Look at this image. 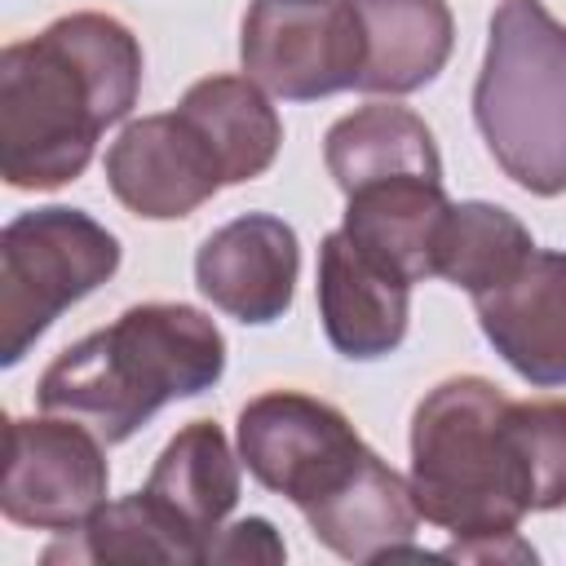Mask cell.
I'll return each mask as SVG.
<instances>
[{
  "instance_id": "cell-15",
  "label": "cell",
  "mask_w": 566,
  "mask_h": 566,
  "mask_svg": "<svg viewBox=\"0 0 566 566\" xmlns=\"http://www.w3.org/2000/svg\"><path fill=\"white\" fill-rule=\"evenodd\" d=\"M186 535L203 548L217 539L226 513L239 504V460L212 420H190L159 451L142 486Z\"/></svg>"
},
{
  "instance_id": "cell-11",
  "label": "cell",
  "mask_w": 566,
  "mask_h": 566,
  "mask_svg": "<svg viewBox=\"0 0 566 566\" xmlns=\"http://www.w3.org/2000/svg\"><path fill=\"white\" fill-rule=\"evenodd\" d=\"M482 336L531 385H566V252L535 248L500 287L473 296Z\"/></svg>"
},
{
  "instance_id": "cell-7",
  "label": "cell",
  "mask_w": 566,
  "mask_h": 566,
  "mask_svg": "<svg viewBox=\"0 0 566 566\" xmlns=\"http://www.w3.org/2000/svg\"><path fill=\"white\" fill-rule=\"evenodd\" d=\"M248 80L283 102L358 88L367 31L358 0H252L239 31Z\"/></svg>"
},
{
  "instance_id": "cell-2",
  "label": "cell",
  "mask_w": 566,
  "mask_h": 566,
  "mask_svg": "<svg viewBox=\"0 0 566 566\" xmlns=\"http://www.w3.org/2000/svg\"><path fill=\"white\" fill-rule=\"evenodd\" d=\"M221 371L226 336L203 310L146 301L62 349L35 385V402L88 424L111 447L133 438L164 402L212 389Z\"/></svg>"
},
{
  "instance_id": "cell-1",
  "label": "cell",
  "mask_w": 566,
  "mask_h": 566,
  "mask_svg": "<svg viewBox=\"0 0 566 566\" xmlns=\"http://www.w3.org/2000/svg\"><path fill=\"white\" fill-rule=\"evenodd\" d=\"M142 88V44L111 13H62L0 53V177L13 190L75 181Z\"/></svg>"
},
{
  "instance_id": "cell-4",
  "label": "cell",
  "mask_w": 566,
  "mask_h": 566,
  "mask_svg": "<svg viewBox=\"0 0 566 566\" xmlns=\"http://www.w3.org/2000/svg\"><path fill=\"white\" fill-rule=\"evenodd\" d=\"M473 124L509 181L566 190V22L544 0H500L473 84Z\"/></svg>"
},
{
  "instance_id": "cell-12",
  "label": "cell",
  "mask_w": 566,
  "mask_h": 566,
  "mask_svg": "<svg viewBox=\"0 0 566 566\" xmlns=\"http://www.w3.org/2000/svg\"><path fill=\"white\" fill-rule=\"evenodd\" d=\"M318 318L336 354L354 363L385 358L407 336L411 283L367 256L345 230H332L318 248Z\"/></svg>"
},
{
  "instance_id": "cell-14",
  "label": "cell",
  "mask_w": 566,
  "mask_h": 566,
  "mask_svg": "<svg viewBox=\"0 0 566 566\" xmlns=\"http://www.w3.org/2000/svg\"><path fill=\"white\" fill-rule=\"evenodd\" d=\"M318 544H327L345 562H385L416 553V522L420 509L411 500V482L389 469L376 451L363 460V469L318 509L305 513Z\"/></svg>"
},
{
  "instance_id": "cell-21",
  "label": "cell",
  "mask_w": 566,
  "mask_h": 566,
  "mask_svg": "<svg viewBox=\"0 0 566 566\" xmlns=\"http://www.w3.org/2000/svg\"><path fill=\"white\" fill-rule=\"evenodd\" d=\"M509 433L526 473L531 513L566 504V398L509 402Z\"/></svg>"
},
{
  "instance_id": "cell-10",
  "label": "cell",
  "mask_w": 566,
  "mask_h": 566,
  "mask_svg": "<svg viewBox=\"0 0 566 566\" xmlns=\"http://www.w3.org/2000/svg\"><path fill=\"white\" fill-rule=\"evenodd\" d=\"M301 274V243L283 217L243 212L217 226L195 252L199 292L239 323H274L292 310Z\"/></svg>"
},
{
  "instance_id": "cell-22",
  "label": "cell",
  "mask_w": 566,
  "mask_h": 566,
  "mask_svg": "<svg viewBox=\"0 0 566 566\" xmlns=\"http://www.w3.org/2000/svg\"><path fill=\"white\" fill-rule=\"evenodd\" d=\"M208 562H283V539L265 517H243L230 531H217Z\"/></svg>"
},
{
  "instance_id": "cell-3",
  "label": "cell",
  "mask_w": 566,
  "mask_h": 566,
  "mask_svg": "<svg viewBox=\"0 0 566 566\" xmlns=\"http://www.w3.org/2000/svg\"><path fill=\"white\" fill-rule=\"evenodd\" d=\"M509 402L486 376L438 380L411 416V500L455 539L513 535L531 513L509 433Z\"/></svg>"
},
{
  "instance_id": "cell-5",
  "label": "cell",
  "mask_w": 566,
  "mask_h": 566,
  "mask_svg": "<svg viewBox=\"0 0 566 566\" xmlns=\"http://www.w3.org/2000/svg\"><path fill=\"white\" fill-rule=\"evenodd\" d=\"M119 270V239L80 208L18 212L0 230V363L13 367L49 323Z\"/></svg>"
},
{
  "instance_id": "cell-19",
  "label": "cell",
  "mask_w": 566,
  "mask_h": 566,
  "mask_svg": "<svg viewBox=\"0 0 566 566\" xmlns=\"http://www.w3.org/2000/svg\"><path fill=\"white\" fill-rule=\"evenodd\" d=\"M44 562H208V548L186 535L146 491L102 504L84 526L44 548Z\"/></svg>"
},
{
  "instance_id": "cell-20",
  "label": "cell",
  "mask_w": 566,
  "mask_h": 566,
  "mask_svg": "<svg viewBox=\"0 0 566 566\" xmlns=\"http://www.w3.org/2000/svg\"><path fill=\"white\" fill-rule=\"evenodd\" d=\"M535 252L531 230L500 203H451L438 234V274L469 296L500 287Z\"/></svg>"
},
{
  "instance_id": "cell-6",
  "label": "cell",
  "mask_w": 566,
  "mask_h": 566,
  "mask_svg": "<svg viewBox=\"0 0 566 566\" xmlns=\"http://www.w3.org/2000/svg\"><path fill=\"white\" fill-rule=\"evenodd\" d=\"M367 455L371 447L345 411L314 394L270 389L239 411V460L265 491L292 500L301 517L327 504Z\"/></svg>"
},
{
  "instance_id": "cell-13",
  "label": "cell",
  "mask_w": 566,
  "mask_h": 566,
  "mask_svg": "<svg viewBox=\"0 0 566 566\" xmlns=\"http://www.w3.org/2000/svg\"><path fill=\"white\" fill-rule=\"evenodd\" d=\"M451 212L442 181L429 177H389L345 195L340 230L380 265L407 283L438 274V234Z\"/></svg>"
},
{
  "instance_id": "cell-17",
  "label": "cell",
  "mask_w": 566,
  "mask_h": 566,
  "mask_svg": "<svg viewBox=\"0 0 566 566\" xmlns=\"http://www.w3.org/2000/svg\"><path fill=\"white\" fill-rule=\"evenodd\" d=\"M367 31V62L358 75L363 93H416L451 57L455 18L447 0H358Z\"/></svg>"
},
{
  "instance_id": "cell-8",
  "label": "cell",
  "mask_w": 566,
  "mask_h": 566,
  "mask_svg": "<svg viewBox=\"0 0 566 566\" xmlns=\"http://www.w3.org/2000/svg\"><path fill=\"white\" fill-rule=\"evenodd\" d=\"M106 442L53 411L44 420H22L13 416L4 424V486H0V509L18 526L35 531H75L84 526L102 504L111 486L106 469Z\"/></svg>"
},
{
  "instance_id": "cell-18",
  "label": "cell",
  "mask_w": 566,
  "mask_h": 566,
  "mask_svg": "<svg viewBox=\"0 0 566 566\" xmlns=\"http://www.w3.org/2000/svg\"><path fill=\"white\" fill-rule=\"evenodd\" d=\"M177 111L199 128V137L212 146L226 186H243L261 177L279 146H283V124L270 97L261 93L256 80L248 75H208L195 80Z\"/></svg>"
},
{
  "instance_id": "cell-16",
  "label": "cell",
  "mask_w": 566,
  "mask_h": 566,
  "mask_svg": "<svg viewBox=\"0 0 566 566\" xmlns=\"http://www.w3.org/2000/svg\"><path fill=\"white\" fill-rule=\"evenodd\" d=\"M323 159L345 195L389 177L442 181V159L429 124L398 102H367L340 115L323 137Z\"/></svg>"
},
{
  "instance_id": "cell-9",
  "label": "cell",
  "mask_w": 566,
  "mask_h": 566,
  "mask_svg": "<svg viewBox=\"0 0 566 566\" xmlns=\"http://www.w3.org/2000/svg\"><path fill=\"white\" fill-rule=\"evenodd\" d=\"M106 186L133 217L177 221L208 203L226 177L199 128L181 111H168L124 124L106 150Z\"/></svg>"
}]
</instances>
